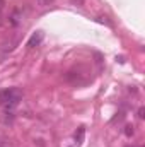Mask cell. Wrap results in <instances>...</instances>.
<instances>
[{"label":"cell","mask_w":145,"mask_h":147,"mask_svg":"<svg viewBox=\"0 0 145 147\" xmlns=\"http://www.w3.org/2000/svg\"><path fill=\"white\" fill-rule=\"evenodd\" d=\"M2 3H3V0H0V9H2Z\"/></svg>","instance_id":"5"},{"label":"cell","mask_w":145,"mask_h":147,"mask_svg":"<svg viewBox=\"0 0 145 147\" xmlns=\"http://www.w3.org/2000/svg\"><path fill=\"white\" fill-rule=\"evenodd\" d=\"M41 41H43V33H41V31H36L33 36L29 38V41H28V46H29V48H34V46H38Z\"/></svg>","instance_id":"2"},{"label":"cell","mask_w":145,"mask_h":147,"mask_svg":"<svg viewBox=\"0 0 145 147\" xmlns=\"http://www.w3.org/2000/svg\"><path fill=\"white\" fill-rule=\"evenodd\" d=\"M17 103H19V94H17V91H14V89L0 91V105H2V106H5V108H14Z\"/></svg>","instance_id":"1"},{"label":"cell","mask_w":145,"mask_h":147,"mask_svg":"<svg viewBox=\"0 0 145 147\" xmlns=\"http://www.w3.org/2000/svg\"><path fill=\"white\" fill-rule=\"evenodd\" d=\"M125 134L130 137V135H133V127H130V125H126V130H125Z\"/></svg>","instance_id":"3"},{"label":"cell","mask_w":145,"mask_h":147,"mask_svg":"<svg viewBox=\"0 0 145 147\" xmlns=\"http://www.w3.org/2000/svg\"><path fill=\"white\" fill-rule=\"evenodd\" d=\"M145 111H144V108H140V110H138V118H144L145 115H144Z\"/></svg>","instance_id":"4"}]
</instances>
